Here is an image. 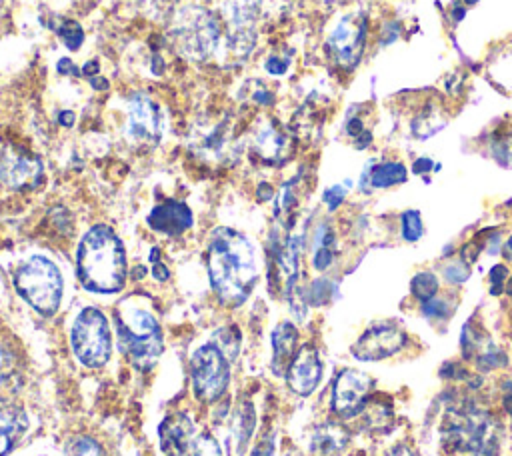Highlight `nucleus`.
<instances>
[{
  "instance_id": "f257e3e1",
  "label": "nucleus",
  "mask_w": 512,
  "mask_h": 456,
  "mask_svg": "<svg viewBox=\"0 0 512 456\" xmlns=\"http://www.w3.org/2000/svg\"><path fill=\"white\" fill-rule=\"evenodd\" d=\"M208 274L216 296L228 304H242L256 284V256L250 240L232 228H216L208 242Z\"/></svg>"
},
{
  "instance_id": "f03ea898",
  "label": "nucleus",
  "mask_w": 512,
  "mask_h": 456,
  "mask_svg": "<svg viewBox=\"0 0 512 456\" xmlns=\"http://www.w3.org/2000/svg\"><path fill=\"white\" fill-rule=\"evenodd\" d=\"M78 278L92 292L112 294L124 286L126 256L120 238L104 224L92 226L78 246Z\"/></svg>"
},
{
  "instance_id": "7ed1b4c3",
  "label": "nucleus",
  "mask_w": 512,
  "mask_h": 456,
  "mask_svg": "<svg viewBox=\"0 0 512 456\" xmlns=\"http://www.w3.org/2000/svg\"><path fill=\"white\" fill-rule=\"evenodd\" d=\"M116 336L120 352L138 370H150L162 354V330L156 316L136 298L116 308Z\"/></svg>"
},
{
  "instance_id": "20e7f679",
  "label": "nucleus",
  "mask_w": 512,
  "mask_h": 456,
  "mask_svg": "<svg viewBox=\"0 0 512 456\" xmlns=\"http://www.w3.org/2000/svg\"><path fill=\"white\" fill-rule=\"evenodd\" d=\"M14 284L18 294L40 314L52 316L62 300V274L58 266L44 258L32 256L22 262L14 274Z\"/></svg>"
},
{
  "instance_id": "39448f33",
  "label": "nucleus",
  "mask_w": 512,
  "mask_h": 456,
  "mask_svg": "<svg viewBox=\"0 0 512 456\" xmlns=\"http://www.w3.org/2000/svg\"><path fill=\"white\" fill-rule=\"evenodd\" d=\"M220 40L218 22L202 6H184L172 16V42L188 60H206Z\"/></svg>"
},
{
  "instance_id": "423d86ee",
  "label": "nucleus",
  "mask_w": 512,
  "mask_h": 456,
  "mask_svg": "<svg viewBox=\"0 0 512 456\" xmlns=\"http://www.w3.org/2000/svg\"><path fill=\"white\" fill-rule=\"evenodd\" d=\"M496 422L476 408L450 410L444 422V442L452 450L472 456H492L496 448Z\"/></svg>"
},
{
  "instance_id": "0eeeda50",
  "label": "nucleus",
  "mask_w": 512,
  "mask_h": 456,
  "mask_svg": "<svg viewBox=\"0 0 512 456\" xmlns=\"http://www.w3.org/2000/svg\"><path fill=\"white\" fill-rule=\"evenodd\" d=\"M70 342L76 358L88 368H100L108 362L112 338L106 316L98 308H84L72 324Z\"/></svg>"
},
{
  "instance_id": "6e6552de",
  "label": "nucleus",
  "mask_w": 512,
  "mask_h": 456,
  "mask_svg": "<svg viewBox=\"0 0 512 456\" xmlns=\"http://www.w3.org/2000/svg\"><path fill=\"white\" fill-rule=\"evenodd\" d=\"M192 386L202 402L218 400L230 382V360L216 342L200 346L190 360Z\"/></svg>"
},
{
  "instance_id": "1a4fd4ad",
  "label": "nucleus",
  "mask_w": 512,
  "mask_h": 456,
  "mask_svg": "<svg viewBox=\"0 0 512 456\" xmlns=\"http://www.w3.org/2000/svg\"><path fill=\"white\" fill-rule=\"evenodd\" d=\"M164 128V114L160 106L144 92H136L128 100L126 138L132 146L150 148L154 146Z\"/></svg>"
},
{
  "instance_id": "9d476101",
  "label": "nucleus",
  "mask_w": 512,
  "mask_h": 456,
  "mask_svg": "<svg viewBox=\"0 0 512 456\" xmlns=\"http://www.w3.org/2000/svg\"><path fill=\"white\" fill-rule=\"evenodd\" d=\"M366 44V18L362 14H344L328 36V50L336 64L356 66Z\"/></svg>"
},
{
  "instance_id": "9b49d317",
  "label": "nucleus",
  "mask_w": 512,
  "mask_h": 456,
  "mask_svg": "<svg viewBox=\"0 0 512 456\" xmlns=\"http://www.w3.org/2000/svg\"><path fill=\"white\" fill-rule=\"evenodd\" d=\"M372 390V378L360 370H342L332 388V410L340 418H352L366 408V400Z\"/></svg>"
},
{
  "instance_id": "f8f14e48",
  "label": "nucleus",
  "mask_w": 512,
  "mask_h": 456,
  "mask_svg": "<svg viewBox=\"0 0 512 456\" xmlns=\"http://www.w3.org/2000/svg\"><path fill=\"white\" fill-rule=\"evenodd\" d=\"M406 334L394 324H376L368 328L352 346V356L362 362H378L400 352Z\"/></svg>"
},
{
  "instance_id": "ddd939ff",
  "label": "nucleus",
  "mask_w": 512,
  "mask_h": 456,
  "mask_svg": "<svg viewBox=\"0 0 512 456\" xmlns=\"http://www.w3.org/2000/svg\"><path fill=\"white\" fill-rule=\"evenodd\" d=\"M286 380L290 390L298 396H308L316 390L322 380V360L312 344H304L296 350L286 370Z\"/></svg>"
},
{
  "instance_id": "4468645a",
  "label": "nucleus",
  "mask_w": 512,
  "mask_h": 456,
  "mask_svg": "<svg viewBox=\"0 0 512 456\" xmlns=\"http://www.w3.org/2000/svg\"><path fill=\"white\" fill-rule=\"evenodd\" d=\"M42 178V164L22 150L6 152L0 160V180L14 190L34 188Z\"/></svg>"
},
{
  "instance_id": "2eb2a0df",
  "label": "nucleus",
  "mask_w": 512,
  "mask_h": 456,
  "mask_svg": "<svg viewBox=\"0 0 512 456\" xmlns=\"http://www.w3.org/2000/svg\"><path fill=\"white\" fill-rule=\"evenodd\" d=\"M252 152L264 164H280L290 154V138L288 134L274 122L262 120L252 136Z\"/></svg>"
},
{
  "instance_id": "dca6fc26",
  "label": "nucleus",
  "mask_w": 512,
  "mask_h": 456,
  "mask_svg": "<svg viewBox=\"0 0 512 456\" xmlns=\"http://www.w3.org/2000/svg\"><path fill=\"white\" fill-rule=\"evenodd\" d=\"M232 130L228 122H216L192 138V150L202 160L222 162L232 154Z\"/></svg>"
},
{
  "instance_id": "f3484780",
  "label": "nucleus",
  "mask_w": 512,
  "mask_h": 456,
  "mask_svg": "<svg viewBox=\"0 0 512 456\" xmlns=\"http://www.w3.org/2000/svg\"><path fill=\"white\" fill-rule=\"evenodd\" d=\"M158 436L164 456H184L192 442V422L184 412H172L162 420Z\"/></svg>"
},
{
  "instance_id": "a211bd4d",
  "label": "nucleus",
  "mask_w": 512,
  "mask_h": 456,
  "mask_svg": "<svg viewBox=\"0 0 512 456\" xmlns=\"http://www.w3.org/2000/svg\"><path fill=\"white\" fill-rule=\"evenodd\" d=\"M148 224L156 232L178 236L192 226V212L184 202L166 200L152 208V212L148 214Z\"/></svg>"
},
{
  "instance_id": "6ab92c4d",
  "label": "nucleus",
  "mask_w": 512,
  "mask_h": 456,
  "mask_svg": "<svg viewBox=\"0 0 512 456\" xmlns=\"http://www.w3.org/2000/svg\"><path fill=\"white\" fill-rule=\"evenodd\" d=\"M298 332L292 322H280L272 332V370L274 374H286L296 354Z\"/></svg>"
},
{
  "instance_id": "aec40b11",
  "label": "nucleus",
  "mask_w": 512,
  "mask_h": 456,
  "mask_svg": "<svg viewBox=\"0 0 512 456\" xmlns=\"http://www.w3.org/2000/svg\"><path fill=\"white\" fill-rule=\"evenodd\" d=\"M348 430L336 422H324L312 432L310 450L318 456H334L348 444Z\"/></svg>"
},
{
  "instance_id": "412c9836",
  "label": "nucleus",
  "mask_w": 512,
  "mask_h": 456,
  "mask_svg": "<svg viewBox=\"0 0 512 456\" xmlns=\"http://www.w3.org/2000/svg\"><path fill=\"white\" fill-rule=\"evenodd\" d=\"M226 16L230 30H254V20L262 0H214Z\"/></svg>"
},
{
  "instance_id": "4be33fe9",
  "label": "nucleus",
  "mask_w": 512,
  "mask_h": 456,
  "mask_svg": "<svg viewBox=\"0 0 512 456\" xmlns=\"http://www.w3.org/2000/svg\"><path fill=\"white\" fill-rule=\"evenodd\" d=\"M26 430V416L20 410H0V456L8 454Z\"/></svg>"
},
{
  "instance_id": "5701e85b",
  "label": "nucleus",
  "mask_w": 512,
  "mask_h": 456,
  "mask_svg": "<svg viewBox=\"0 0 512 456\" xmlns=\"http://www.w3.org/2000/svg\"><path fill=\"white\" fill-rule=\"evenodd\" d=\"M254 422H256V414H254V408L250 402H242L236 412H234V418H232V436H234V442H236V454H242V450L246 448V442L248 438L252 436V430H254Z\"/></svg>"
},
{
  "instance_id": "b1692460",
  "label": "nucleus",
  "mask_w": 512,
  "mask_h": 456,
  "mask_svg": "<svg viewBox=\"0 0 512 456\" xmlns=\"http://www.w3.org/2000/svg\"><path fill=\"white\" fill-rule=\"evenodd\" d=\"M370 180L372 188H390L406 180V166L402 162H382L368 172H364L362 180Z\"/></svg>"
},
{
  "instance_id": "393cba45",
  "label": "nucleus",
  "mask_w": 512,
  "mask_h": 456,
  "mask_svg": "<svg viewBox=\"0 0 512 456\" xmlns=\"http://www.w3.org/2000/svg\"><path fill=\"white\" fill-rule=\"evenodd\" d=\"M334 258V234L332 230L324 224L318 228L316 232V240H314V268L316 270H326L332 264Z\"/></svg>"
},
{
  "instance_id": "a878e982",
  "label": "nucleus",
  "mask_w": 512,
  "mask_h": 456,
  "mask_svg": "<svg viewBox=\"0 0 512 456\" xmlns=\"http://www.w3.org/2000/svg\"><path fill=\"white\" fill-rule=\"evenodd\" d=\"M410 288H412V294H414L420 302H426V300H430V298L436 296V292H438V278H436V274H432V272H428V270L418 272V274L412 278Z\"/></svg>"
},
{
  "instance_id": "bb28decb",
  "label": "nucleus",
  "mask_w": 512,
  "mask_h": 456,
  "mask_svg": "<svg viewBox=\"0 0 512 456\" xmlns=\"http://www.w3.org/2000/svg\"><path fill=\"white\" fill-rule=\"evenodd\" d=\"M216 344L218 348L228 356V360H234L238 354V346H240V334L234 326H226L222 330L216 332Z\"/></svg>"
},
{
  "instance_id": "cd10ccee",
  "label": "nucleus",
  "mask_w": 512,
  "mask_h": 456,
  "mask_svg": "<svg viewBox=\"0 0 512 456\" xmlns=\"http://www.w3.org/2000/svg\"><path fill=\"white\" fill-rule=\"evenodd\" d=\"M402 224V238L408 242H416L422 236V220L416 210H406L400 218Z\"/></svg>"
},
{
  "instance_id": "c85d7f7f",
  "label": "nucleus",
  "mask_w": 512,
  "mask_h": 456,
  "mask_svg": "<svg viewBox=\"0 0 512 456\" xmlns=\"http://www.w3.org/2000/svg\"><path fill=\"white\" fill-rule=\"evenodd\" d=\"M68 456H106V454L96 440H92L88 436H80L70 442Z\"/></svg>"
},
{
  "instance_id": "c756f323",
  "label": "nucleus",
  "mask_w": 512,
  "mask_h": 456,
  "mask_svg": "<svg viewBox=\"0 0 512 456\" xmlns=\"http://www.w3.org/2000/svg\"><path fill=\"white\" fill-rule=\"evenodd\" d=\"M56 32H58V36L64 40V44H66L70 50L80 48V44H82V40H84V34H82V30H80V26H78L76 22H72V20H62V22L58 24Z\"/></svg>"
},
{
  "instance_id": "7c9ffc66",
  "label": "nucleus",
  "mask_w": 512,
  "mask_h": 456,
  "mask_svg": "<svg viewBox=\"0 0 512 456\" xmlns=\"http://www.w3.org/2000/svg\"><path fill=\"white\" fill-rule=\"evenodd\" d=\"M190 456H222V450H220L218 440H216L212 434L204 432V434H200V436L192 442V452H190Z\"/></svg>"
},
{
  "instance_id": "2f4dec72",
  "label": "nucleus",
  "mask_w": 512,
  "mask_h": 456,
  "mask_svg": "<svg viewBox=\"0 0 512 456\" xmlns=\"http://www.w3.org/2000/svg\"><path fill=\"white\" fill-rule=\"evenodd\" d=\"M422 310H424V314L428 318H446L450 314V308H448L446 300L436 298V296L426 300V302H422Z\"/></svg>"
},
{
  "instance_id": "473e14b6",
  "label": "nucleus",
  "mask_w": 512,
  "mask_h": 456,
  "mask_svg": "<svg viewBox=\"0 0 512 456\" xmlns=\"http://www.w3.org/2000/svg\"><path fill=\"white\" fill-rule=\"evenodd\" d=\"M142 2L146 4L148 12H150L152 16H156V18H162V16H166V14H172L174 8H176V4H178V0H142Z\"/></svg>"
},
{
  "instance_id": "72a5a7b5",
  "label": "nucleus",
  "mask_w": 512,
  "mask_h": 456,
  "mask_svg": "<svg viewBox=\"0 0 512 456\" xmlns=\"http://www.w3.org/2000/svg\"><path fill=\"white\" fill-rule=\"evenodd\" d=\"M444 276H446L448 282L458 284V282H464L468 278V268L462 262H452L444 268Z\"/></svg>"
},
{
  "instance_id": "f704fd0d",
  "label": "nucleus",
  "mask_w": 512,
  "mask_h": 456,
  "mask_svg": "<svg viewBox=\"0 0 512 456\" xmlns=\"http://www.w3.org/2000/svg\"><path fill=\"white\" fill-rule=\"evenodd\" d=\"M344 194H346V190H344L342 186H332V188H328V190L324 192V202L328 204L330 210H334V208H338L340 202L344 200Z\"/></svg>"
},
{
  "instance_id": "c9c22d12",
  "label": "nucleus",
  "mask_w": 512,
  "mask_h": 456,
  "mask_svg": "<svg viewBox=\"0 0 512 456\" xmlns=\"http://www.w3.org/2000/svg\"><path fill=\"white\" fill-rule=\"evenodd\" d=\"M150 262H152V276H154L156 280L164 282V280L168 278V270H166V266L160 262V254H158V248H154V250L150 252Z\"/></svg>"
},
{
  "instance_id": "e433bc0d",
  "label": "nucleus",
  "mask_w": 512,
  "mask_h": 456,
  "mask_svg": "<svg viewBox=\"0 0 512 456\" xmlns=\"http://www.w3.org/2000/svg\"><path fill=\"white\" fill-rule=\"evenodd\" d=\"M250 456H274V436L268 434L264 436L252 450Z\"/></svg>"
},
{
  "instance_id": "4c0bfd02",
  "label": "nucleus",
  "mask_w": 512,
  "mask_h": 456,
  "mask_svg": "<svg viewBox=\"0 0 512 456\" xmlns=\"http://www.w3.org/2000/svg\"><path fill=\"white\" fill-rule=\"evenodd\" d=\"M506 276H508V270H506V266H502V264H498V266H494V268L490 270V282H492V292H494V294L500 292L502 282H504Z\"/></svg>"
},
{
  "instance_id": "58836bf2",
  "label": "nucleus",
  "mask_w": 512,
  "mask_h": 456,
  "mask_svg": "<svg viewBox=\"0 0 512 456\" xmlns=\"http://www.w3.org/2000/svg\"><path fill=\"white\" fill-rule=\"evenodd\" d=\"M8 374H10V358H8V352L0 348V386L8 380Z\"/></svg>"
},
{
  "instance_id": "ea45409f",
  "label": "nucleus",
  "mask_w": 512,
  "mask_h": 456,
  "mask_svg": "<svg viewBox=\"0 0 512 456\" xmlns=\"http://www.w3.org/2000/svg\"><path fill=\"white\" fill-rule=\"evenodd\" d=\"M286 66H288V62H284L282 58H270L268 62H266V70L270 72V74H274V76H278V74H282L284 70H286Z\"/></svg>"
},
{
  "instance_id": "a19ab883",
  "label": "nucleus",
  "mask_w": 512,
  "mask_h": 456,
  "mask_svg": "<svg viewBox=\"0 0 512 456\" xmlns=\"http://www.w3.org/2000/svg\"><path fill=\"white\" fill-rule=\"evenodd\" d=\"M384 456H414V452H412V448L406 446V444H396V446H392Z\"/></svg>"
},
{
  "instance_id": "79ce46f5",
  "label": "nucleus",
  "mask_w": 512,
  "mask_h": 456,
  "mask_svg": "<svg viewBox=\"0 0 512 456\" xmlns=\"http://www.w3.org/2000/svg\"><path fill=\"white\" fill-rule=\"evenodd\" d=\"M430 168H432V160H428V158H420V160L414 162V172H416V174H424V172H428Z\"/></svg>"
},
{
  "instance_id": "37998d69",
  "label": "nucleus",
  "mask_w": 512,
  "mask_h": 456,
  "mask_svg": "<svg viewBox=\"0 0 512 456\" xmlns=\"http://www.w3.org/2000/svg\"><path fill=\"white\" fill-rule=\"evenodd\" d=\"M58 122H60L62 126H72V122H74V114H72L70 110H62V112L58 114Z\"/></svg>"
},
{
  "instance_id": "c03bdc74",
  "label": "nucleus",
  "mask_w": 512,
  "mask_h": 456,
  "mask_svg": "<svg viewBox=\"0 0 512 456\" xmlns=\"http://www.w3.org/2000/svg\"><path fill=\"white\" fill-rule=\"evenodd\" d=\"M504 406L508 412H512V380L504 388Z\"/></svg>"
},
{
  "instance_id": "a18cd8bd",
  "label": "nucleus",
  "mask_w": 512,
  "mask_h": 456,
  "mask_svg": "<svg viewBox=\"0 0 512 456\" xmlns=\"http://www.w3.org/2000/svg\"><path fill=\"white\" fill-rule=\"evenodd\" d=\"M58 72H60V74H74V72H76V68H74V64H72L70 60H60V64H58Z\"/></svg>"
},
{
  "instance_id": "49530a36",
  "label": "nucleus",
  "mask_w": 512,
  "mask_h": 456,
  "mask_svg": "<svg viewBox=\"0 0 512 456\" xmlns=\"http://www.w3.org/2000/svg\"><path fill=\"white\" fill-rule=\"evenodd\" d=\"M96 72H98V62L92 60L90 64L84 66V74H86V76H92V74H96Z\"/></svg>"
},
{
  "instance_id": "de8ad7c7",
  "label": "nucleus",
  "mask_w": 512,
  "mask_h": 456,
  "mask_svg": "<svg viewBox=\"0 0 512 456\" xmlns=\"http://www.w3.org/2000/svg\"><path fill=\"white\" fill-rule=\"evenodd\" d=\"M506 254L512 258V236H510L508 242H506Z\"/></svg>"
},
{
  "instance_id": "09e8293b",
  "label": "nucleus",
  "mask_w": 512,
  "mask_h": 456,
  "mask_svg": "<svg viewBox=\"0 0 512 456\" xmlns=\"http://www.w3.org/2000/svg\"><path fill=\"white\" fill-rule=\"evenodd\" d=\"M506 292L512 296V278H508V284H506Z\"/></svg>"
}]
</instances>
